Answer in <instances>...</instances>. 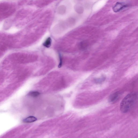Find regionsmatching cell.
Here are the masks:
<instances>
[{"label": "cell", "instance_id": "obj_1", "mask_svg": "<svg viewBox=\"0 0 138 138\" xmlns=\"http://www.w3.org/2000/svg\"><path fill=\"white\" fill-rule=\"evenodd\" d=\"M137 99V93L133 92L128 94L122 100L120 103L121 111L124 113L129 111L135 104Z\"/></svg>", "mask_w": 138, "mask_h": 138}, {"label": "cell", "instance_id": "obj_2", "mask_svg": "<svg viewBox=\"0 0 138 138\" xmlns=\"http://www.w3.org/2000/svg\"><path fill=\"white\" fill-rule=\"evenodd\" d=\"M12 36L0 34V57L7 51L12 47Z\"/></svg>", "mask_w": 138, "mask_h": 138}, {"label": "cell", "instance_id": "obj_3", "mask_svg": "<svg viewBox=\"0 0 138 138\" xmlns=\"http://www.w3.org/2000/svg\"><path fill=\"white\" fill-rule=\"evenodd\" d=\"M121 93L119 92H115L112 94L109 98V102L111 103L116 102L120 99Z\"/></svg>", "mask_w": 138, "mask_h": 138}, {"label": "cell", "instance_id": "obj_4", "mask_svg": "<svg viewBox=\"0 0 138 138\" xmlns=\"http://www.w3.org/2000/svg\"><path fill=\"white\" fill-rule=\"evenodd\" d=\"M127 6V5L124 3L118 2L113 7V10L115 12H117L126 7Z\"/></svg>", "mask_w": 138, "mask_h": 138}, {"label": "cell", "instance_id": "obj_5", "mask_svg": "<svg viewBox=\"0 0 138 138\" xmlns=\"http://www.w3.org/2000/svg\"><path fill=\"white\" fill-rule=\"evenodd\" d=\"M37 120V118L35 117L30 116L24 119L23 121L25 123H30L35 121Z\"/></svg>", "mask_w": 138, "mask_h": 138}, {"label": "cell", "instance_id": "obj_6", "mask_svg": "<svg viewBox=\"0 0 138 138\" xmlns=\"http://www.w3.org/2000/svg\"><path fill=\"white\" fill-rule=\"evenodd\" d=\"M52 40L50 37H48L43 43V45L46 48H49L51 46Z\"/></svg>", "mask_w": 138, "mask_h": 138}, {"label": "cell", "instance_id": "obj_7", "mask_svg": "<svg viewBox=\"0 0 138 138\" xmlns=\"http://www.w3.org/2000/svg\"><path fill=\"white\" fill-rule=\"evenodd\" d=\"M106 79V77L104 76H103L99 78H96L94 80V81L97 83H100L103 82Z\"/></svg>", "mask_w": 138, "mask_h": 138}, {"label": "cell", "instance_id": "obj_8", "mask_svg": "<svg viewBox=\"0 0 138 138\" xmlns=\"http://www.w3.org/2000/svg\"><path fill=\"white\" fill-rule=\"evenodd\" d=\"M88 43L85 41L81 42L80 44V47L81 49H86L88 46Z\"/></svg>", "mask_w": 138, "mask_h": 138}, {"label": "cell", "instance_id": "obj_9", "mask_svg": "<svg viewBox=\"0 0 138 138\" xmlns=\"http://www.w3.org/2000/svg\"><path fill=\"white\" fill-rule=\"evenodd\" d=\"M40 95L39 92L36 91H33L30 92L29 95L33 97H36Z\"/></svg>", "mask_w": 138, "mask_h": 138}, {"label": "cell", "instance_id": "obj_10", "mask_svg": "<svg viewBox=\"0 0 138 138\" xmlns=\"http://www.w3.org/2000/svg\"><path fill=\"white\" fill-rule=\"evenodd\" d=\"M59 57L60 59V64H59L58 67L59 68H60L61 67L62 65V57L60 55Z\"/></svg>", "mask_w": 138, "mask_h": 138}]
</instances>
